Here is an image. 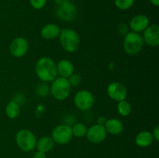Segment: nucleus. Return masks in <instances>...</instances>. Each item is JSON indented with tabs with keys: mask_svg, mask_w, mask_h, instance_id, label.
<instances>
[{
	"mask_svg": "<svg viewBox=\"0 0 159 158\" xmlns=\"http://www.w3.org/2000/svg\"><path fill=\"white\" fill-rule=\"evenodd\" d=\"M37 138L30 130L23 129L17 132L16 135V142L21 150L29 152L34 150L37 144Z\"/></svg>",
	"mask_w": 159,
	"mask_h": 158,
	"instance_id": "39448f33",
	"label": "nucleus"
},
{
	"mask_svg": "<svg viewBox=\"0 0 159 158\" xmlns=\"http://www.w3.org/2000/svg\"><path fill=\"white\" fill-rule=\"evenodd\" d=\"M51 137L52 138L54 143H57L61 145L68 143L73 137L71 126L66 124L57 125L53 129Z\"/></svg>",
	"mask_w": 159,
	"mask_h": 158,
	"instance_id": "0eeeda50",
	"label": "nucleus"
},
{
	"mask_svg": "<svg viewBox=\"0 0 159 158\" xmlns=\"http://www.w3.org/2000/svg\"><path fill=\"white\" fill-rule=\"evenodd\" d=\"M68 79L71 87L78 86V85H80L81 82H82V77H81L79 74H75V73L72 75L70 76Z\"/></svg>",
	"mask_w": 159,
	"mask_h": 158,
	"instance_id": "b1692460",
	"label": "nucleus"
},
{
	"mask_svg": "<svg viewBox=\"0 0 159 158\" xmlns=\"http://www.w3.org/2000/svg\"><path fill=\"white\" fill-rule=\"evenodd\" d=\"M107 136V132L104 125H99V124H96L88 128L86 135H85L87 139L90 143L94 144L102 143V141L105 140Z\"/></svg>",
	"mask_w": 159,
	"mask_h": 158,
	"instance_id": "9b49d317",
	"label": "nucleus"
},
{
	"mask_svg": "<svg viewBox=\"0 0 159 158\" xmlns=\"http://www.w3.org/2000/svg\"><path fill=\"white\" fill-rule=\"evenodd\" d=\"M106 121H107V119L105 118V116H99V117L97 119V124H99V125H104Z\"/></svg>",
	"mask_w": 159,
	"mask_h": 158,
	"instance_id": "c85d7f7f",
	"label": "nucleus"
},
{
	"mask_svg": "<svg viewBox=\"0 0 159 158\" xmlns=\"http://www.w3.org/2000/svg\"><path fill=\"white\" fill-rule=\"evenodd\" d=\"M51 84L50 92L54 99L58 101H64L68 98L71 93V86L68 78L58 77H56Z\"/></svg>",
	"mask_w": 159,
	"mask_h": 158,
	"instance_id": "20e7f679",
	"label": "nucleus"
},
{
	"mask_svg": "<svg viewBox=\"0 0 159 158\" xmlns=\"http://www.w3.org/2000/svg\"><path fill=\"white\" fill-rule=\"evenodd\" d=\"M55 15L59 20L62 21L71 22L75 19L77 15V9L75 6L70 1L64 0L56 7Z\"/></svg>",
	"mask_w": 159,
	"mask_h": 158,
	"instance_id": "423d86ee",
	"label": "nucleus"
},
{
	"mask_svg": "<svg viewBox=\"0 0 159 158\" xmlns=\"http://www.w3.org/2000/svg\"><path fill=\"white\" fill-rule=\"evenodd\" d=\"M150 25V20L144 14H138L130 20L129 23V27L132 32L140 33L144 32V29Z\"/></svg>",
	"mask_w": 159,
	"mask_h": 158,
	"instance_id": "ddd939ff",
	"label": "nucleus"
},
{
	"mask_svg": "<svg viewBox=\"0 0 159 158\" xmlns=\"http://www.w3.org/2000/svg\"><path fill=\"white\" fill-rule=\"evenodd\" d=\"M58 37L62 48L66 52L74 53L79 49L80 37L75 29L71 28H64L61 29Z\"/></svg>",
	"mask_w": 159,
	"mask_h": 158,
	"instance_id": "f03ea898",
	"label": "nucleus"
},
{
	"mask_svg": "<svg viewBox=\"0 0 159 158\" xmlns=\"http://www.w3.org/2000/svg\"><path fill=\"white\" fill-rule=\"evenodd\" d=\"M54 142L51 136H43L38 141H37V150L43 153H48L50 150H52L54 147Z\"/></svg>",
	"mask_w": 159,
	"mask_h": 158,
	"instance_id": "a211bd4d",
	"label": "nucleus"
},
{
	"mask_svg": "<svg viewBox=\"0 0 159 158\" xmlns=\"http://www.w3.org/2000/svg\"><path fill=\"white\" fill-rule=\"evenodd\" d=\"M56 66H57V74H59L61 77L68 78L75 72L74 64L67 59L61 60L57 64H56Z\"/></svg>",
	"mask_w": 159,
	"mask_h": 158,
	"instance_id": "4468645a",
	"label": "nucleus"
},
{
	"mask_svg": "<svg viewBox=\"0 0 159 158\" xmlns=\"http://www.w3.org/2000/svg\"><path fill=\"white\" fill-rule=\"evenodd\" d=\"M152 136H153L154 139L157 142H158L159 140V126L158 125H156L155 128L153 129V131L152 133Z\"/></svg>",
	"mask_w": 159,
	"mask_h": 158,
	"instance_id": "bb28decb",
	"label": "nucleus"
},
{
	"mask_svg": "<svg viewBox=\"0 0 159 158\" xmlns=\"http://www.w3.org/2000/svg\"><path fill=\"white\" fill-rule=\"evenodd\" d=\"M61 29L57 25L54 23H49L45 25L40 30V34L43 38L46 40H53L59 37Z\"/></svg>",
	"mask_w": 159,
	"mask_h": 158,
	"instance_id": "dca6fc26",
	"label": "nucleus"
},
{
	"mask_svg": "<svg viewBox=\"0 0 159 158\" xmlns=\"http://www.w3.org/2000/svg\"><path fill=\"white\" fill-rule=\"evenodd\" d=\"M6 115L9 119H16L20 113V105L16 101L12 100L7 104L6 107Z\"/></svg>",
	"mask_w": 159,
	"mask_h": 158,
	"instance_id": "6ab92c4d",
	"label": "nucleus"
},
{
	"mask_svg": "<svg viewBox=\"0 0 159 158\" xmlns=\"http://www.w3.org/2000/svg\"><path fill=\"white\" fill-rule=\"evenodd\" d=\"M50 92V88L45 82L39 84L36 88V93L40 97H46Z\"/></svg>",
	"mask_w": 159,
	"mask_h": 158,
	"instance_id": "5701e85b",
	"label": "nucleus"
},
{
	"mask_svg": "<svg viewBox=\"0 0 159 158\" xmlns=\"http://www.w3.org/2000/svg\"><path fill=\"white\" fill-rule=\"evenodd\" d=\"M107 133L111 135H119L124 131V124L120 119L116 118L107 119L105 124H104Z\"/></svg>",
	"mask_w": 159,
	"mask_h": 158,
	"instance_id": "2eb2a0df",
	"label": "nucleus"
},
{
	"mask_svg": "<svg viewBox=\"0 0 159 158\" xmlns=\"http://www.w3.org/2000/svg\"><path fill=\"white\" fill-rule=\"evenodd\" d=\"M134 4V0H115L116 8L120 10H127Z\"/></svg>",
	"mask_w": 159,
	"mask_h": 158,
	"instance_id": "4be33fe9",
	"label": "nucleus"
},
{
	"mask_svg": "<svg viewBox=\"0 0 159 158\" xmlns=\"http://www.w3.org/2000/svg\"><path fill=\"white\" fill-rule=\"evenodd\" d=\"M35 72L41 81L51 82L57 77V66L53 59L43 57L39 59L35 65Z\"/></svg>",
	"mask_w": 159,
	"mask_h": 158,
	"instance_id": "f257e3e1",
	"label": "nucleus"
},
{
	"mask_svg": "<svg viewBox=\"0 0 159 158\" xmlns=\"http://www.w3.org/2000/svg\"><path fill=\"white\" fill-rule=\"evenodd\" d=\"M118 29V32H119L120 34H121V35H124L125 36L126 34L128 33V28H127V26L125 24V23H120V24L117 27Z\"/></svg>",
	"mask_w": 159,
	"mask_h": 158,
	"instance_id": "a878e982",
	"label": "nucleus"
},
{
	"mask_svg": "<svg viewBox=\"0 0 159 158\" xmlns=\"http://www.w3.org/2000/svg\"><path fill=\"white\" fill-rule=\"evenodd\" d=\"M87 129H88L87 126L82 122H76V123L73 124V126L71 127L73 136H75L77 138H82L85 136Z\"/></svg>",
	"mask_w": 159,
	"mask_h": 158,
	"instance_id": "aec40b11",
	"label": "nucleus"
},
{
	"mask_svg": "<svg viewBox=\"0 0 159 158\" xmlns=\"http://www.w3.org/2000/svg\"><path fill=\"white\" fill-rule=\"evenodd\" d=\"M116 108H117L118 113L121 116H124V117L128 116L130 114L132 110V107L130 105V102H127L126 99L125 100L120 101V102H118Z\"/></svg>",
	"mask_w": 159,
	"mask_h": 158,
	"instance_id": "412c9836",
	"label": "nucleus"
},
{
	"mask_svg": "<svg viewBox=\"0 0 159 158\" xmlns=\"http://www.w3.org/2000/svg\"><path fill=\"white\" fill-rule=\"evenodd\" d=\"M144 43L152 47H157L159 45V26L156 24L149 25L143 32Z\"/></svg>",
	"mask_w": 159,
	"mask_h": 158,
	"instance_id": "f8f14e48",
	"label": "nucleus"
},
{
	"mask_svg": "<svg viewBox=\"0 0 159 158\" xmlns=\"http://www.w3.org/2000/svg\"><path fill=\"white\" fill-rule=\"evenodd\" d=\"M48 0H30V6L35 9H41L46 6Z\"/></svg>",
	"mask_w": 159,
	"mask_h": 158,
	"instance_id": "393cba45",
	"label": "nucleus"
},
{
	"mask_svg": "<svg viewBox=\"0 0 159 158\" xmlns=\"http://www.w3.org/2000/svg\"><path fill=\"white\" fill-rule=\"evenodd\" d=\"M28 50H29V42L24 37H16L11 42L9 46L10 54L17 58L26 55Z\"/></svg>",
	"mask_w": 159,
	"mask_h": 158,
	"instance_id": "9d476101",
	"label": "nucleus"
},
{
	"mask_svg": "<svg viewBox=\"0 0 159 158\" xmlns=\"http://www.w3.org/2000/svg\"><path fill=\"white\" fill-rule=\"evenodd\" d=\"M65 1H70V0H65Z\"/></svg>",
	"mask_w": 159,
	"mask_h": 158,
	"instance_id": "2f4dec72",
	"label": "nucleus"
},
{
	"mask_svg": "<svg viewBox=\"0 0 159 158\" xmlns=\"http://www.w3.org/2000/svg\"><path fill=\"white\" fill-rule=\"evenodd\" d=\"M74 102L76 108L81 111L89 110L93 106L95 99L91 91L88 90H80L74 97Z\"/></svg>",
	"mask_w": 159,
	"mask_h": 158,
	"instance_id": "6e6552de",
	"label": "nucleus"
},
{
	"mask_svg": "<svg viewBox=\"0 0 159 158\" xmlns=\"http://www.w3.org/2000/svg\"><path fill=\"white\" fill-rule=\"evenodd\" d=\"M155 140L152 133L149 131H141L135 138V143L140 147H148L151 146Z\"/></svg>",
	"mask_w": 159,
	"mask_h": 158,
	"instance_id": "f3484780",
	"label": "nucleus"
},
{
	"mask_svg": "<svg viewBox=\"0 0 159 158\" xmlns=\"http://www.w3.org/2000/svg\"><path fill=\"white\" fill-rule=\"evenodd\" d=\"M64 0H55V3H56V5H59V4H61V3L62 2H63Z\"/></svg>",
	"mask_w": 159,
	"mask_h": 158,
	"instance_id": "7c9ffc66",
	"label": "nucleus"
},
{
	"mask_svg": "<svg viewBox=\"0 0 159 158\" xmlns=\"http://www.w3.org/2000/svg\"><path fill=\"white\" fill-rule=\"evenodd\" d=\"M33 158H47L46 153H43V152L37 151L35 154L34 155V157Z\"/></svg>",
	"mask_w": 159,
	"mask_h": 158,
	"instance_id": "cd10ccee",
	"label": "nucleus"
},
{
	"mask_svg": "<svg viewBox=\"0 0 159 158\" xmlns=\"http://www.w3.org/2000/svg\"><path fill=\"white\" fill-rule=\"evenodd\" d=\"M150 2L152 3L153 6H159V0H149Z\"/></svg>",
	"mask_w": 159,
	"mask_h": 158,
	"instance_id": "c756f323",
	"label": "nucleus"
},
{
	"mask_svg": "<svg viewBox=\"0 0 159 158\" xmlns=\"http://www.w3.org/2000/svg\"><path fill=\"white\" fill-rule=\"evenodd\" d=\"M107 91L109 97L116 102L125 100L128 94L125 85L119 81H113L110 83L107 86Z\"/></svg>",
	"mask_w": 159,
	"mask_h": 158,
	"instance_id": "1a4fd4ad",
	"label": "nucleus"
},
{
	"mask_svg": "<svg viewBox=\"0 0 159 158\" xmlns=\"http://www.w3.org/2000/svg\"><path fill=\"white\" fill-rule=\"evenodd\" d=\"M144 43V40L141 34L130 31L124 36L123 46L126 54L134 56L142 50Z\"/></svg>",
	"mask_w": 159,
	"mask_h": 158,
	"instance_id": "7ed1b4c3",
	"label": "nucleus"
}]
</instances>
